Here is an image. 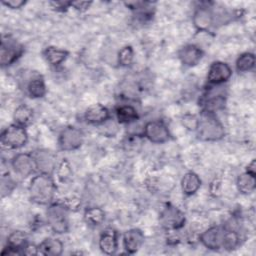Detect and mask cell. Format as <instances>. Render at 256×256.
I'll return each mask as SVG.
<instances>
[{
  "mask_svg": "<svg viewBox=\"0 0 256 256\" xmlns=\"http://www.w3.org/2000/svg\"><path fill=\"white\" fill-rule=\"evenodd\" d=\"M30 200L38 205H50L56 194V184L51 174L39 173L33 176L28 187Z\"/></svg>",
  "mask_w": 256,
  "mask_h": 256,
  "instance_id": "6da1fadb",
  "label": "cell"
},
{
  "mask_svg": "<svg viewBox=\"0 0 256 256\" xmlns=\"http://www.w3.org/2000/svg\"><path fill=\"white\" fill-rule=\"evenodd\" d=\"M197 138L201 141L216 142L225 137V129L223 124L219 121L216 114L202 112L199 117V124L197 130Z\"/></svg>",
  "mask_w": 256,
  "mask_h": 256,
  "instance_id": "7a4b0ae2",
  "label": "cell"
},
{
  "mask_svg": "<svg viewBox=\"0 0 256 256\" xmlns=\"http://www.w3.org/2000/svg\"><path fill=\"white\" fill-rule=\"evenodd\" d=\"M69 208L64 202L51 203L46 211V220L51 230L57 234L69 231Z\"/></svg>",
  "mask_w": 256,
  "mask_h": 256,
  "instance_id": "3957f363",
  "label": "cell"
},
{
  "mask_svg": "<svg viewBox=\"0 0 256 256\" xmlns=\"http://www.w3.org/2000/svg\"><path fill=\"white\" fill-rule=\"evenodd\" d=\"M24 54L23 45L10 35H3L0 45V64L2 68L17 62Z\"/></svg>",
  "mask_w": 256,
  "mask_h": 256,
  "instance_id": "277c9868",
  "label": "cell"
},
{
  "mask_svg": "<svg viewBox=\"0 0 256 256\" xmlns=\"http://www.w3.org/2000/svg\"><path fill=\"white\" fill-rule=\"evenodd\" d=\"M223 85L208 86L205 94L201 99L202 112L216 114V112L223 110L226 106V94Z\"/></svg>",
  "mask_w": 256,
  "mask_h": 256,
  "instance_id": "5b68a950",
  "label": "cell"
},
{
  "mask_svg": "<svg viewBox=\"0 0 256 256\" xmlns=\"http://www.w3.org/2000/svg\"><path fill=\"white\" fill-rule=\"evenodd\" d=\"M27 142L28 132L26 128L15 123L6 127L1 133V144L7 149H20L24 147Z\"/></svg>",
  "mask_w": 256,
  "mask_h": 256,
  "instance_id": "8992f818",
  "label": "cell"
},
{
  "mask_svg": "<svg viewBox=\"0 0 256 256\" xmlns=\"http://www.w3.org/2000/svg\"><path fill=\"white\" fill-rule=\"evenodd\" d=\"M160 225L167 231L176 232L182 229L186 222L185 213L178 207L168 204L160 212Z\"/></svg>",
  "mask_w": 256,
  "mask_h": 256,
  "instance_id": "52a82bcc",
  "label": "cell"
},
{
  "mask_svg": "<svg viewBox=\"0 0 256 256\" xmlns=\"http://www.w3.org/2000/svg\"><path fill=\"white\" fill-rule=\"evenodd\" d=\"M84 143V133L75 126L64 128L59 134L58 145L62 151L71 152L79 149Z\"/></svg>",
  "mask_w": 256,
  "mask_h": 256,
  "instance_id": "ba28073f",
  "label": "cell"
},
{
  "mask_svg": "<svg viewBox=\"0 0 256 256\" xmlns=\"http://www.w3.org/2000/svg\"><path fill=\"white\" fill-rule=\"evenodd\" d=\"M143 137L153 144H164L170 140L171 134L163 121L153 120L144 125Z\"/></svg>",
  "mask_w": 256,
  "mask_h": 256,
  "instance_id": "9c48e42d",
  "label": "cell"
},
{
  "mask_svg": "<svg viewBox=\"0 0 256 256\" xmlns=\"http://www.w3.org/2000/svg\"><path fill=\"white\" fill-rule=\"evenodd\" d=\"M233 75V70L229 64L222 61H214L208 70V86H219L227 83Z\"/></svg>",
  "mask_w": 256,
  "mask_h": 256,
  "instance_id": "30bf717a",
  "label": "cell"
},
{
  "mask_svg": "<svg viewBox=\"0 0 256 256\" xmlns=\"http://www.w3.org/2000/svg\"><path fill=\"white\" fill-rule=\"evenodd\" d=\"M11 166L15 173L21 177H29L34 175L37 170V165L32 153H18L11 160Z\"/></svg>",
  "mask_w": 256,
  "mask_h": 256,
  "instance_id": "8fae6325",
  "label": "cell"
},
{
  "mask_svg": "<svg viewBox=\"0 0 256 256\" xmlns=\"http://www.w3.org/2000/svg\"><path fill=\"white\" fill-rule=\"evenodd\" d=\"M226 227L212 226L200 235L201 244L208 250L218 251L223 248Z\"/></svg>",
  "mask_w": 256,
  "mask_h": 256,
  "instance_id": "7c38bea8",
  "label": "cell"
},
{
  "mask_svg": "<svg viewBox=\"0 0 256 256\" xmlns=\"http://www.w3.org/2000/svg\"><path fill=\"white\" fill-rule=\"evenodd\" d=\"M192 22L197 32L209 31L215 24L214 11L207 5H200L194 11Z\"/></svg>",
  "mask_w": 256,
  "mask_h": 256,
  "instance_id": "4fadbf2b",
  "label": "cell"
},
{
  "mask_svg": "<svg viewBox=\"0 0 256 256\" xmlns=\"http://www.w3.org/2000/svg\"><path fill=\"white\" fill-rule=\"evenodd\" d=\"M39 173L51 174L57 167V156L56 154L48 149H38L32 153Z\"/></svg>",
  "mask_w": 256,
  "mask_h": 256,
  "instance_id": "5bb4252c",
  "label": "cell"
},
{
  "mask_svg": "<svg viewBox=\"0 0 256 256\" xmlns=\"http://www.w3.org/2000/svg\"><path fill=\"white\" fill-rule=\"evenodd\" d=\"M25 79L27 81H25L24 89L30 98L40 99L47 94V86L41 74L31 72Z\"/></svg>",
  "mask_w": 256,
  "mask_h": 256,
  "instance_id": "9a60e30c",
  "label": "cell"
},
{
  "mask_svg": "<svg viewBox=\"0 0 256 256\" xmlns=\"http://www.w3.org/2000/svg\"><path fill=\"white\" fill-rule=\"evenodd\" d=\"M204 57V51L196 44H186L178 51L180 62L186 67H194L198 65Z\"/></svg>",
  "mask_w": 256,
  "mask_h": 256,
  "instance_id": "2e32d148",
  "label": "cell"
},
{
  "mask_svg": "<svg viewBox=\"0 0 256 256\" xmlns=\"http://www.w3.org/2000/svg\"><path fill=\"white\" fill-rule=\"evenodd\" d=\"M28 236L23 231H14L7 238V244L2 251V255H20L28 244Z\"/></svg>",
  "mask_w": 256,
  "mask_h": 256,
  "instance_id": "e0dca14e",
  "label": "cell"
},
{
  "mask_svg": "<svg viewBox=\"0 0 256 256\" xmlns=\"http://www.w3.org/2000/svg\"><path fill=\"white\" fill-rule=\"evenodd\" d=\"M145 241L144 233L138 229L133 228L127 230L123 235V247L128 254L137 253L143 246Z\"/></svg>",
  "mask_w": 256,
  "mask_h": 256,
  "instance_id": "ac0fdd59",
  "label": "cell"
},
{
  "mask_svg": "<svg viewBox=\"0 0 256 256\" xmlns=\"http://www.w3.org/2000/svg\"><path fill=\"white\" fill-rule=\"evenodd\" d=\"M110 117L111 116L108 108L102 104H94L88 107L84 113L85 121L94 126H99Z\"/></svg>",
  "mask_w": 256,
  "mask_h": 256,
  "instance_id": "d6986e66",
  "label": "cell"
},
{
  "mask_svg": "<svg viewBox=\"0 0 256 256\" xmlns=\"http://www.w3.org/2000/svg\"><path fill=\"white\" fill-rule=\"evenodd\" d=\"M99 248L106 255H113L118 250V233L112 228L105 229L99 237Z\"/></svg>",
  "mask_w": 256,
  "mask_h": 256,
  "instance_id": "ffe728a7",
  "label": "cell"
},
{
  "mask_svg": "<svg viewBox=\"0 0 256 256\" xmlns=\"http://www.w3.org/2000/svg\"><path fill=\"white\" fill-rule=\"evenodd\" d=\"M202 185V181L198 174L189 171L184 174L181 179V190L185 196H192L198 192Z\"/></svg>",
  "mask_w": 256,
  "mask_h": 256,
  "instance_id": "44dd1931",
  "label": "cell"
},
{
  "mask_svg": "<svg viewBox=\"0 0 256 256\" xmlns=\"http://www.w3.org/2000/svg\"><path fill=\"white\" fill-rule=\"evenodd\" d=\"M116 120L120 124L130 125L139 120V114L137 109L130 104H123L116 108L115 111Z\"/></svg>",
  "mask_w": 256,
  "mask_h": 256,
  "instance_id": "7402d4cb",
  "label": "cell"
},
{
  "mask_svg": "<svg viewBox=\"0 0 256 256\" xmlns=\"http://www.w3.org/2000/svg\"><path fill=\"white\" fill-rule=\"evenodd\" d=\"M39 252L46 256H59L63 253L64 244L63 242L54 237H48L44 239L39 245Z\"/></svg>",
  "mask_w": 256,
  "mask_h": 256,
  "instance_id": "603a6c76",
  "label": "cell"
},
{
  "mask_svg": "<svg viewBox=\"0 0 256 256\" xmlns=\"http://www.w3.org/2000/svg\"><path fill=\"white\" fill-rule=\"evenodd\" d=\"M69 56V52L60 49L55 46H49L44 49L43 51V57L46 60V62L51 67H58L60 66Z\"/></svg>",
  "mask_w": 256,
  "mask_h": 256,
  "instance_id": "cb8c5ba5",
  "label": "cell"
},
{
  "mask_svg": "<svg viewBox=\"0 0 256 256\" xmlns=\"http://www.w3.org/2000/svg\"><path fill=\"white\" fill-rule=\"evenodd\" d=\"M33 118H34V111L30 106L26 104L19 105L15 109L13 114L14 123L25 128L28 125H30V123L33 121Z\"/></svg>",
  "mask_w": 256,
  "mask_h": 256,
  "instance_id": "d4e9b609",
  "label": "cell"
},
{
  "mask_svg": "<svg viewBox=\"0 0 256 256\" xmlns=\"http://www.w3.org/2000/svg\"><path fill=\"white\" fill-rule=\"evenodd\" d=\"M256 176L250 175L247 172L242 173L236 180V186L238 191L243 195H250L256 188Z\"/></svg>",
  "mask_w": 256,
  "mask_h": 256,
  "instance_id": "484cf974",
  "label": "cell"
},
{
  "mask_svg": "<svg viewBox=\"0 0 256 256\" xmlns=\"http://www.w3.org/2000/svg\"><path fill=\"white\" fill-rule=\"evenodd\" d=\"M105 218L106 214L100 207H90L87 208L84 212L85 222L92 227H98L102 225L105 221Z\"/></svg>",
  "mask_w": 256,
  "mask_h": 256,
  "instance_id": "4316f807",
  "label": "cell"
},
{
  "mask_svg": "<svg viewBox=\"0 0 256 256\" xmlns=\"http://www.w3.org/2000/svg\"><path fill=\"white\" fill-rule=\"evenodd\" d=\"M256 58L254 53L251 52H244L238 56L235 62L236 70L239 73H247L252 71L255 68Z\"/></svg>",
  "mask_w": 256,
  "mask_h": 256,
  "instance_id": "83f0119b",
  "label": "cell"
},
{
  "mask_svg": "<svg viewBox=\"0 0 256 256\" xmlns=\"http://www.w3.org/2000/svg\"><path fill=\"white\" fill-rule=\"evenodd\" d=\"M120 125L121 124L116 119L110 117L104 123L97 126V128H98L100 134L103 135L104 137L113 138V137H116L118 135V133L120 132Z\"/></svg>",
  "mask_w": 256,
  "mask_h": 256,
  "instance_id": "f1b7e54d",
  "label": "cell"
},
{
  "mask_svg": "<svg viewBox=\"0 0 256 256\" xmlns=\"http://www.w3.org/2000/svg\"><path fill=\"white\" fill-rule=\"evenodd\" d=\"M240 235L239 233L232 229L226 227V232L224 236V242H223V248L226 251H232L238 248L240 245Z\"/></svg>",
  "mask_w": 256,
  "mask_h": 256,
  "instance_id": "f546056e",
  "label": "cell"
},
{
  "mask_svg": "<svg viewBox=\"0 0 256 256\" xmlns=\"http://www.w3.org/2000/svg\"><path fill=\"white\" fill-rule=\"evenodd\" d=\"M134 49L130 45L122 47L117 53V64L121 67H129L134 61Z\"/></svg>",
  "mask_w": 256,
  "mask_h": 256,
  "instance_id": "4dcf8cb0",
  "label": "cell"
},
{
  "mask_svg": "<svg viewBox=\"0 0 256 256\" xmlns=\"http://www.w3.org/2000/svg\"><path fill=\"white\" fill-rule=\"evenodd\" d=\"M55 172L57 173V176H58V179L62 182L66 181L70 176H71V173H72V170H71V167H70V164L69 162L67 161V159H63L59 165L56 167L55 169Z\"/></svg>",
  "mask_w": 256,
  "mask_h": 256,
  "instance_id": "1f68e13d",
  "label": "cell"
},
{
  "mask_svg": "<svg viewBox=\"0 0 256 256\" xmlns=\"http://www.w3.org/2000/svg\"><path fill=\"white\" fill-rule=\"evenodd\" d=\"M183 126L189 131H196L199 124V117L194 114H185L181 120Z\"/></svg>",
  "mask_w": 256,
  "mask_h": 256,
  "instance_id": "d6a6232c",
  "label": "cell"
},
{
  "mask_svg": "<svg viewBox=\"0 0 256 256\" xmlns=\"http://www.w3.org/2000/svg\"><path fill=\"white\" fill-rule=\"evenodd\" d=\"M14 188H15V182L11 178V176L9 174L3 175L2 182H1V194H2V197L7 196L9 193H11L13 191Z\"/></svg>",
  "mask_w": 256,
  "mask_h": 256,
  "instance_id": "836d02e7",
  "label": "cell"
},
{
  "mask_svg": "<svg viewBox=\"0 0 256 256\" xmlns=\"http://www.w3.org/2000/svg\"><path fill=\"white\" fill-rule=\"evenodd\" d=\"M49 4L57 11H66L67 9L71 8V1H51L49 2Z\"/></svg>",
  "mask_w": 256,
  "mask_h": 256,
  "instance_id": "e575fe53",
  "label": "cell"
},
{
  "mask_svg": "<svg viewBox=\"0 0 256 256\" xmlns=\"http://www.w3.org/2000/svg\"><path fill=\"white\" fill-rule=\"evenodd\" d=\"M2 4L4 6H6L7 8H10L12 10H16V9H20L23 6H25L26 1H24V0H7V1H3Z\"/></svg>",
  "mask_w": 256,
  "mask_h": 256,
  "instance_id": "d590c367",
  "label": "cell"
},
{
  "mask_svg": "<svg viewBox=\"0 0 256 256\" xmlns=\"http://www.w3.org/2000/svg\"><path fill=\"white\" fill-rule=\"evenodd\" d=\"M91 5H92L91 1H73V2L71 1V7L80 12H84L88 10Z\"/></svg>",
  "mask_w": 256,
  "mask_h": 256,
  "instance_id": "8d00e7d4",
  "label": "cell"
},
{
  "mask_svg": "<svg viewBox=\"0 0 256 256\" xmlns=\"http://www.w3.org/2000/svg\"><path fill=\"white\" fill-rule=\"evenodd\" d=\"M40 252H39V247L38 246H36V245H34V244H30V243H28L26 246H25V248L23 249V252H22V254H24V255H37V254H39Z\"/></svg>",
  "mask_w": 256,
  "mask_h": 256,
  "instance_id": "74e56055",
  "label": "cell"
},
{
  "mask_svg": "<svg viewBox=\"0 0 256 256\" xmlns=\"http://www.w3.org/2000/svg\"><path fill=\"white\" fill-rule=\"evenodd\" d=\"M248 174L250 175H253V176H256V162H255V159H253L249 164L248 166L246 167V171Z\"/></svg>",
  "mask_w": 256,
  "mask_h": 256,
  "instance_id": "f35d334b",
  "label": "cell"
}]
</instances>
